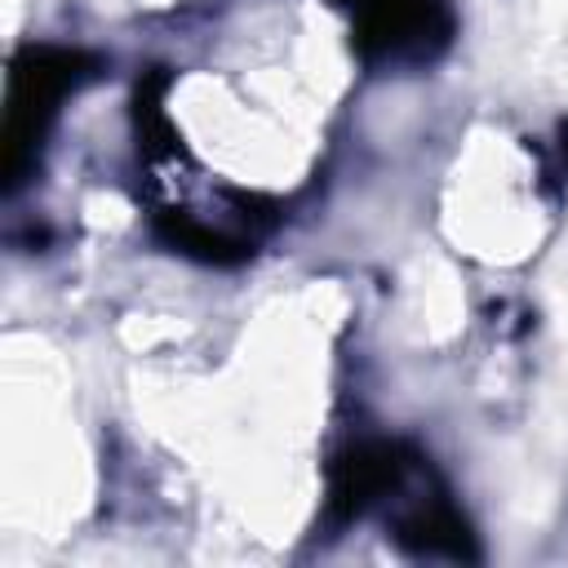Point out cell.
<instances>
[{
    "label": "cell",
    "instance_id": "1",
    "mask_svg": "<svg viewBox=\"0 0 568 568\" xmlns=\"http://www.w3.org/2000/svg\"><path fill=\"white\" fill-rule=\"evenodd\" d=\"M359 27V44L382 58H430L448 40V13L439 0H346Z\"/></svg>",
    "mask_w": 568,
    "mask_h": 568
}]
</instances>
